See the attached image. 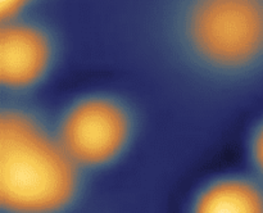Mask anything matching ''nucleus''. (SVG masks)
<instances>
[{
  "mask_svg": "<svg viewBox=\"0 0 263 213\" xmlns=\"http://www.w3.org/2000/svg\"><path fill=\"white\" fill-rule=\"evenodd\" d=\"M156 59L177 87L235 99L263 85V0H158Z\"/></svg>",
  "mask_w": 263,
  "mask_h": 213,
  "instance_id": "f257e3e1",
  "label": "nucleus"
},
{
  "mask_svg": "<svg viewBox=\"0 0 263 213\" xmlns=\"http://www.w3.org/2000/svg\"><path fill=\"white\" fill-rule=\"evenodd\" d=\"M89 175L62 146L54 121L26 104L3 98L0 109L2 213H69Z\"/></svg>",
  "mask_w": 263,
  "mask_h": 213,
  "instance_id": "f03ea898",
  "label": "nucleus"
},
{
  "mask_svg": "<svg viewBox=\"0 0 263 213\" xmlns=\"http://www.w3.org/2000/svg\"><path fill=\"white\" fill-rule=\"evenodd\" d=\"M62 146L87 175L122 162L140 131L138 110L115 92H87L64 107L54 120Z\"/></svg>",
  "mask_w": 263,
  "mask_h": 213,
  "instance_id": "7ed1b4c3",
  "label": "nucleus"
},
{
  "mask_svg": "<svg viewBox=\"0 0 263 213\" xmlns=\"http://www.w3.org/2000/svg\"><path fill=\"white\" fill-rule=\"evenodd\" d=\"M59 51L55 31L32 13L0 21V85L7 98H25L43 85Z\"/></svg>",
  "mask_w": 263,
  "mask_h": 213,
  "instance_id": "20e7f679",
  "label": "nucleus"
},
{
  "mask_svg": "<svg viewBox=\"0 0 263 213\" xmlns=\"http://www.w3.org/2000/svg\"><path fill=\"white\" fill-rule=\"evenodd\" d=\"M187 213H263V182L248 169L211 177L192 195Z\"/></svg>",
  "mask_w": 263,
  "mask_h": 213,
  "instance_id": "39448f33",
  "label": "nucleus"
},
{
  "mask_svg": "<svg viewBox=\"0 0 263 213\" xmlns=\"http://www.w3.org/2000/svg\"><path fill=\"white\" fill-rule=\"evenodd\" d=\"M248 171L263 182V115L251 128L246 141Z\"/></svg>",
  "mask_w": 263,
  "mask_h": 213,
  "instance_id": "423d86ee",
  "label": "nucleus"
},
{
  "mask_svg": "<svg viewBox=\"0 0 263 213\" xmlns=\"http://www.w3.org/2000/svg\"><path fill=\"white\" fill-rule=\"evenodd\" d=\"M39 0H0V21L31 14Z\"/></svg>",
  "mask_w": 263,
  "mask_h": 213,
  "instance_id": "0eeeda50",
  "label": "nucleus"
}]
</instances>
